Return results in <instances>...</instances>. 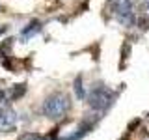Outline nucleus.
Wrapping results in <instances>:
<instances>
[{"mask_svg": "<svg viewBox=\"0 0 149 140\" xmlns=\"http://www.w3.org/2000/svg\"><path fill=\"white\" fill-rule=\"evenodd\" d=\"M110 8L121 24L125 26L132 24L134 13H132V2L130 0H110Z\"/></svg>", "mask_w": 149, "mask_h": 140, "instance_id": "obj_2", "label": "nucleus"}, {"mask_svg": "<svg viewBox=\"0 0 149 140\" xmlns=\"http://www.w3.org/2000/svg\"><path fill=\"white\" fill-rule=\"evenodd\" d=\"M88 99H90V105L93 106V108L104 110L106 106L112 103V99H114V93H112L108 88H95V90H91Z\"/></svg>", "mask_w": 149, "mask_h": 140, "instance_id": "obj_3", "label": "nucleus"}, {"mask_svg": "<svg viewBox=\"0 0 149 140\" xmlns=\"http://www.w3.org/2000/svg\"><path fill=\"white\" fill-rule=\"evenodd\" d=\"M39 30H41L39 22H37V21H34V22H30V24H28V28H24V30H22V36H24V37H30V36L37 34Z\"/></svg>", "mask_w": 149, "mask_h": 140, "instance_id": "obj_4", "label": "nucleus"}, {"mask_svg": "<svg viewBox=\"0 0 149 140\" xmlns=\"http://www.w3.org/2000/svg\"><path fill=\"white\" fill-rule=\"evenodd\" d=\"M74 92H77V95H78V97H84V90H82V82H80V78H77V80H74Z\"/></svg>", "mask_w": 149, "mask_h": 140, "instance_id": "obj_5", "label": "nucleus"}, {"mask_svg": "<svg viewBox=\"0 0 149 140\" xmlns=\"http://www.w3.org/2000/svg\"><path fill=\"white\" fill-rule=\"evenodd\" d=\"M71 101L65 93H52L43 105V114L49 118H62L63 114H67Z\"/></svg>", "mask_w": 149, "mask_h": 140, "instance_id": "obj_1", "label": "nucleus"}, {"mask_svg": "<svg viewBox=\"0 0 149 140\" xmlns=\"http://www.w3.org/2000/svg\"><path fill=\"white\" fill-rule=\"evenodd\" d=\"M21 140H43V138L37 134H24V136H21Z\"/></svg>", "mask_w": 149, "mask_h": 140, "instance_id": "obj_6", "label": "nucleus"}]
</instances>
